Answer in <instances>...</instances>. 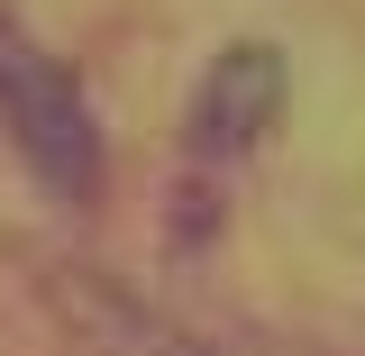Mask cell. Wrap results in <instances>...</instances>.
Returning a JSON list of instances; mask_svg holds the SVG:
<instances>
[{
  "label": "cell",
  "instance_id": "cell-2",
  "mask_svg": "<svg viewBox=\"0 0 365 356\" xmlns=\"http://www.w3.org/2000/svg\"><path fill=\"white\" fill-rule=\"evenodd\" d=\"M0 137H9V156L28 165V183L55 210H101V192H110V137L91 119V91L9 9H0Z\"/></svg>",
  "mask_w": 365,
  "mask_h": 356
},
{
  "label": "cell",
  "instance_id": "cell-1",
  "mask_svg": "<svg viewBox=\"0 0 365 356\" xmlns=\"http://www.w3.org/2000/svg\"><path fill=\"white\" fill-rule=\"evenodd\" d=\"M283 119V55L265 37L247 46H220L210 64H201V83L182 101V146H174V247L182 256H201L228 220V192L237 174L256 165V146L274 137Z\"/></svg>",
  "mask_w": 365,
  "mask_h": 356
},
{
  "label": "cell",
  "instance_id": "cell-3",
  "mask_svg": "<svg viewBox=\"0 0 365 356\" xmlns=\"http://www.w3.org/2000/svg\"><path fill=\"white\" fill-rule=\"evenodd\" d=\"M55 311H64V338H83L91 356H210L201 338H182L174 320L137 311L119 283H91V274L55 283Z\"/></svg>",
  "mask_w": 365,
  "mask_h": 356
}]
</instances>
